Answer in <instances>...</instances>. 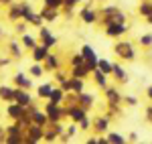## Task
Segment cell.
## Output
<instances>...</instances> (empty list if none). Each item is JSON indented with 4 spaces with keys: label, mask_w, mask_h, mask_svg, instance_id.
I'll return each mask as SVG.
<instances>
[{
    "label": "cell",
    "mask_w": 152,
    "mask_h": 144,
    "mask_svg": "<svg viewBox=\"0 0 152 144\" xmlns=\"http://www.w3.org/2000/svg\"><path fill=\"white\" fill-rule=\"evenodd\" d=\"M26 24H28L26 20H20V23H16V24H14V31L23 35V33H24V29H26Z\"/></svg>",
    "instance_id": "836d02e7"
},
{
    "label": "cell",
    "mask_w": 152,
    "mask_h": 144,
    "mask_svg": "<svg viewBox=\"0 0 152 144\" xmlns=\"http://www.w3.org/2000/svg\"><path fill=\"white\" fill-rule=\"evenodd\" d=\"M75 132H77V122H73L69 128H67V134H69V136H75Z\"/></svg>",
    "instance_id": "74e56055"
},
{
    "label": "cell",
    "mask_w": 152,
    "mask_h": 144,
    "mask_svg": "<svg viewBox=\"0 0 152 144\" xmlns=\"http://www.w3.org/2000/svg\"><path fill=\"white\" fill-rule=\"evenodd\" d=\"M105 138H107V142H112V144H124L126 142V138H124L122 134H118V132H110Z\"/></svg>",
    "instance_id": "83f0119b"
},
{
    "label": "cell",
    "mask_w": 152,
    "mask_h": 144,
    "mask_svg": "<svg viewBox=\"0 0 152 144\" xmlns=\"http://www.w3.org/2000/svg\"><path fill=\"white\" fill-rule=\"evenodd\" d=\"M0 39H2V29H0Z\"/></svg>",
    "instance_id": "c3c4849f"
},
{
    "label": "cell",
    "mask_w": 152,
    "mask_h": 144,
    "mask_svg": "<svg viewBox=\"0 0 152 144\" xmlns=\"http://www.w3.org/2000/svg\"><path fill=\"white\" fill-rule=\"evenodd\" d=\"M89 126H91V120H89V118L85 116V118H83V120L79 122V128H81V130H87Z\"/></svg>",
    "instance_id": "e575fe53"
},
{
    "label": "cell",
    "mask_w": 152,
    "mask_h": 144,
    "mask_svg": "<svg viewBox=\"0 0 152 144\" xmlns=\"http://www.w3.org/2000/svg\"><path fill=\"white\" fill-rule=\"evenodd\" d=\"M79 63H85L83 55H73V57H71V65H79Z\"/></svg>",
    "instance_id": "d590c367"
},
{
    "label": "cell",
    "mask_w": 152,
    "mask_h": 144,
    "mask_svg": "<svg viewBox=\"0 0 152 144\" xmlns=\"http://www.w3.org/2000/svg\"><path fill=\"white\" fill-rule=\"evenodd\" d=\"M47 57H49V49L45 47V45H37V47L33 49V59H35V61L43 63Z\"/></svg>",
    "instance_id": "4fadbf2b"
},
{
    "label": "cell",
    "mask_w": 152,
    "mask_h": 144,
    "mask_svg": "<svg viewBox=\"0 0 152 144\" xmlns=\"http://www.w3.org/2000/svg\"><path fill=\"white\" fill-rule=\"evenodd\" d=\"M140 14H144V16H150V14H152V4H150V2L140 4Z\"/></svg>",
    "instance_id": "d6a6232c"
},
{
    "label": "cell",
    "mask_w": 152,
    "mask_h": 144,
    "mask_svg": "<svg viewBox=\"0 0 152 144\" xmlns=\"http://www.w3.org/2000/svg\"><path fill=\"white\" fill-rule=\"evenodd\" d=\"M130 140H132V142H136V140H138V134H136V132H130Z\"/></svg>",
    "instance_id": "7bdbcfd3"
},
{
    "label": "cell",
    "mask_w": 152,
    "mask_h": 144,
    "mask_svg": "<svg viewBox=\"0 0 152 144\" xmlns=\"http://www.w3.org/2000/svg\"><path fill=\"white\" fill-rule=\"evenodd\" d=\"M43 65H45V71H57L59 69V59L53 53H49V57L43 61Z\"/></svg>",
    "instance_id": "ac0fdd59"
},
{
    "label": "cell",
    "mask_w": 152,
    "mask_h": 144,
    "mask_svg": "<svg viewBox=\"0 0 152 144\" xmlns=\"http://www.w3.org/2000/svg\"><path fill=\"white\" fill-rule=\"evenodd\" d=\"M105 96H107V102H110V104H118V102H120V96H118V91L114 87H110V89L105 87Z\"/></svg>",
    "instance_id": "4dcf8cb0"
},
{
    "label": "cell",
    "mask_w": 152,
    "mask_h": 144,
    "mask_svg": "<svg viewBox=\"0 0 152 144\" xmlns=\"http://www.w3.org/2000/svg\"><path fill=\"white\" fill-rule=\"evenodd\" d=\"M140 43H142V45H152V35H144V37H140Z\"/></svg>",
    "instance_id": "8d00e7d4"
},
{
    "label": "cell",
    "mask_w": 152,
    "mask_h": 144,
    "mask_svg": "<svg viewBox=\"0 0 152 144\" xmlns=\"http://www.w3.org/2000/svg\"><path fill=\"white\" fill-rule=\"evenodd\" d=\"M55 79H57L59 83H61V81H65V79H67V75H65L63 71H57V73H55Z\"/></svg>",
    "instance_id": "f35d334b"
},
{
    "label": "cell",
    "mask_w": 152,
    "mask_h": 144,
    "mask_svg": "<svg viewBox=\"0 0 152 144\" xmlns=\"http://www.w3.org/2000/svg\"><path fill=\"white\" fill-rule=\"evenodd\" d=\"M14 0H0V4H12Z\"/></svg>",
    "instance_id": "f6af8a7d"
},
{
    "label": "cell",
    "mask_w": 152,
    "mask_h": 144,
    "mask_svg": "<svg viewBox=\"0 0 152 144\" xmlns=\"http://www.w3.org/2000/svg\"><path fill=\"white\" fill-rule=\"evenodd\" d=\"M6 114L10 116L12 120H18L20 116H24V114H26V108H24V106H20L18 102H12L10 106L6 108Z\"/></svg>",
    "instance_id": "ba28073f"
},
{
    "label": "cell",
    "mask_w": 152,
    "mask_h": 144,
    "mask_svg": "<svg viewBox=\"0 0 152 144\" xmlns=\"http://www.w3.org/2000/svg\"><path fill=\"white\" fill-rule=\"evenodd\" d=\"M124 102H126L128 106H136V104H138V99H136V97H132V96H126V99H124Z\"/></svg>",
    "instance_id": "ab89813d"
},
{
    "label": "cell",
    "mask_w": 152,
    "mask_h": 144,
    "mask_svg": "<svg viewBox=\"0 0 152 144\" xmlns=\"http://www.w3.org/2000/svg\"><path fill=\"white\" fill-rule=\"evenodd\" d=\"M31 118H33V122L39 124V126H47V124H49V116H47V112H45V110H39V108H37L35 112H31Z\"/></svg>",
    "instance_id": "8fae6325"
},
{
    "label": "cell",
    "mask_w": 152,
    "mask_h": 144,
    "mask_svg": "<svg viewBox=\"0 0 152 144\" xmlns=\"http://www.w3.org/2000/svg\"><path fill=\"white\" fill-rule=\"evenodd\" d=\"M107 122H110V118H97V120L94 118L95 130H97V132H105V128H107Z\"/></svg>",
    "instance_id": "f1b7e54d"
},
{
    "label": "cell",
    "mask_w": 152,
    "mask_h": 144,
    "mask_svg": "<svg viewBox=\"0 0 152 144\" xmlns=\"http://www.w3.org/2000/svg\"><path fill=\"white\" fill-rule=\"evenodd\" d=\"M20 43H23V47L31 49V51H33V49L39 45V43H37V39H35L33 35H28V33H23V35H20Z\"/></svg>",
    "instance_id": "7402d4cb"
},
{
    "label": "cell",
    "mask_w": 152,
    "mask_h": 144,
    "mask_svg": "<svg viewBox=\"0 0 152 144\" xmlns=\"http://www.w3.org/2000/svg\"><path fill=\"white\" fill-rule=\"evenodd\" d=\"M89 73V69H87V65L85 63H79V65H71V75L73 77H81V79H85V75Z\"/></svg>",
    "instance_id": "e0dca14e"
},
{
    "label": "cell",
    "mask_w": 152,
    "mask_h": 144,
    "mask_svg": "<svg viewBox=\"0 0 152 144\" xmlns=\"http://www.w3.org/2000/svg\"><path fill=\"white\" fill-rule=\"evenodd\" d=\"M41 14H43V18H45L47 23H55L59 18V8H49V6H45Z\"/></svg>",
    "instance_id": "ffe728a7"
},
{
    "label": "cell",
    "mask_w": 152,
    "mask_h": 144,
    "mask_svg": "<svg viewBox=\"0 0 152 144\" xmlns=\"http://www.w3.org/2000/svg\"><path fill=\"white\" fill-rule=\"evenodd\" d=\"M79 16H81V20H83L85 24H91V23H95V20H97V14H95V10H91L89 6L81 8V10H79Z\"/></svg>",
    "instance_id": "7c38bea8"
},
{
    "label": "cell",
    "mask_w": 152,
    "mask_h": 144,
    "mask_svg": "<svg viewBox=\"0 0 152 144\" xmlns=\"http://www.w3.org/2000/svg\"><path fill=\"white\" fill-rule=\"evenodd\" d=\"M14 102H18L20 106L28 108L33 104V96H31V89H23V87H16L14 89Z\"/></svg>",
    "instance_id": "5b68a950"
},
{
    "label": "cell",
    "mask_w": 152,
    "mask_h": 144,
    "mask_svg": "<svg viewBox=\"0 0 152 144\" xmlns=\"http://www.w3.org/2000/svg\"><path fill=\"white\" fill-rule=\"evenodd\" d=\"M6 142L8 144H18L24 142V130H20L16 124H12L6 128Z\"/></svg>",
    "instance_id": "7a4b0ae2"
},
{
    "label": "cell",
    "mask_w": 152,
    "mask_h": 144,
    "mask_svg": "<svg viewBox=\"0 0 152 144\" xmlns=\"http://www.w3.org/2000/svg\"><path fill=\"white\" fill-rule=\"evenodd\" d=\"M28 73H31L33 77H41V75L45 73V65H43V63H39V61H35V65H31Z\"/></svg>",
    "instance_id": "d4e9b609"
},
{
    "label": "cell",
    "mask_w": 152,
    "mask_h": 144,
    "mask_svg": "<svg viewBox=\"0 0 152 144\" xmlns=\"http://www.w3.org/2000/svg\"><path fill=\"white\" fill-rule=\"evenodd\" d=\"M49 8H63V0H43Z\"/></svg>",
    "instance_id": "1f68e13d"
},
{
    "label": "cell",
    "mask_w": 152,
    "mask_h": 144,
    "mask_svg": "<svg viewBox=\"0 0 152 144\" xmlns=\"http://www.w3.org/2000/svg\"><path fill=\"white\" fill-rule=\"evenodd\" d=\"M148 23H150V24H152V14H150V16H148Z\"/></svg>",
    "instance_id": "7dc6e473"
},
{
    "label": "cell",
    "mask_w": 152,
    "mask_h": 144,
    "mask_svg": "<svg viewBox=\"0 0 152 144\" xmlns=\"http://www.w3.org/2000/svg\"><path fill=\"white\" fill-rule=\"evenodd\" d=\"M67 114L71 116V120H73V122L79 124V122L85 118V108H81V106H77V108H69V110H67Z\"/></svg>",
    "instance_id": "2e32d148"
},
{
    "label": "cell",
    "mask_w": 152,
    "mask_h": 144,
    "mask_svg": "<svg viewBox=\"0 0 152 144\" xmlns=\"http://www.w3.org/2000/svg\"><path fill=\"white\" fill-rule=\"evenodd\" d=\"M112 75H116L118 81H122V83H124V81H128V75H126V71H124L120 65H114V71H112Z\"/></svg>",
    "instance_id": "f546056e"
},
{
    "label": "cell",
    "mask_w": 152,
    "mask_h": 144,
    "mask_svg": "<svg viewBox=\"0 0 152 144\" xmlns=\"http://www.w3.org/2000/svg\"><path fill=\"white\" fill-rule=\"evenodd\" d=\"M83 79L81 77H73V79H71V91H75V94H81L83 91Z\"/></svg>",
    "instance_id": "4316f807"
},
{
    "label": "cell",
    "mask_w": 152,
    "mask_h": 144,
    "mask_svg": "<svg viewBox=\"0 0 152 144\" xmlns=\"http://www.w3.org/2000/svg\"><path fill=\"white\" fill-rule=\"evenodd\" d=\"M14 89L12 85H0V99L4 102H14Z\"/></svg>",
    "instance_id": "5bb4252c"
},
{
    "label": "cell",
    "mask_w": 152,
    "mask_h": 144,
    "mask_svg": "<svg viewBox=\"0 0 152 144\" xmlns=\"http://www.w3.org/2000/svg\"><path fill=\"white\" fill-rule=\"evenodd\" d=\"M45 138V126H39V124H31L28 126V130L24 132V142L33 144V142H41Z\"/></svg>",
    "instance_id": "6da1fadb"
},
{
    "label": "cell",
    "mask_w": 152,
    "mask_h": 144,
    "mask_svg": "<svg viewBox=\"0 0 152 144\" xmlns=\"http://www.w3.org/2000/svg\"><path fill=\"white\" fill-rule=\"evenodd\" d=\"M8 49H10V55L14 59H20V57H23V49H20V45H18L16 41H10V43H8Z\"/></svg>",
    "instance_id": "cb8c5ba5"
},
{
    "label": "cell",
    "mask_w": 152,
    "mask_h": 144,
    "mask_svg": "<svg viewBox=\"0 0 152 144\" xmlns=\"http://www.w3.org/2000/svg\"><path fill=\"white\" fill-rule=\"evenodd\" d=\"M12 83L16 85V87H23V89H31V87L35 85V83H33V75H31V73L24 75L23 71H18L14 77H12Z\"/></svg>",
    "instance_id": "8992f818"
},
{
    "label": "cell",
    "mask_w": 152,
    "mask_h": 144,
    "mask_svg": "<svg viewBox=\"0 0 152 144\" xmlns=\"http://www.w3.org/2000/svg\"><path fill=\"white\" fill-rule=\"evenodd\" d=\"M8 18L12 23H16L18 18H23V2H12L8 8Z\"/></svg>",
    "instance_id": "30bf717a"
},
{
    "label": "cell",
    "mask_w": 152,
    "mask_h": 144,
    "mask_svg": "<svg viewBox=\"0 0 152 144\" xmlns=\"http://www.w3.org/2000/svg\"><path fill=\"white\" fill-rule=\"evenodd\" d=\"M148 96H150V99H152V85L148 87Z\"/></svg>",
    "instance_id": "bcb514c9"
},
{
    "label": "cell",
    "mask_w": 152,
    "mask_h": 144,
    "mask_svg": "<svg viewBox=\"0 0 152 144\" xmlns=\"http://www.w3.org/2000/svg\"><path fill=\"white\" fill-rule=\"evenodd\" d=\"M77 2H79V0H63V6H67V8H73Z\"/></svg>",
    "instance_id": "60d3db41"
},
{
    "label": "cell",
    "mask_w": 152,
    "mask_h": 144,
    "mask_svg": "<svg viewBox=\"0 0 152 144\" xmlns=\"http://www.w3.org/2000/svg\"><path fill=\"white\" fill-rule=\"evenodd\" d=\"M116 53L122 57V59H134V49H132L130 43H118Z\"/></svg>",
    "instance_id": "9c48e42d"
},
{
    "label": "cell",
    "mask_w": 152,
    "mask_h": 144,
    "mask_svg": "<svg viewBox=\"0 0 152 144\" xmlns=\"http://www.w3.org/2000/svg\"><path fill=\"white\" fill-rule=\"evenodd\" d=\"M105 77H107V75L102 73L99 69H95V71H94V79L97 81V85H99V87H104V89L107 87V79H105Z\"/></svg>",
    "instance_id": "484cf974"
},
{
    "label": "cell",
    "mask_w": 152,
    "mask_h": 144,
    "mask_svg": "<svg viewBox=\"0 0 152 144\" xmlns=\"http://www.w3.org/2000/svg\"><path fill=\"white\" fill-rule=\"evenodd\" d=\"M39 41H41V45H45L47 49L57 45V37H53V33L49 31L47 26H39Z\"/></svg>",
    "instance_id": "3957f363"
},
{
    "label": "cell",
    "mask_w": 152,
    "mask_h": 144,
    "mask_svg": "<svg viewBox=\"0 0 152 144\" xmlns=\"http://www.w3.org/2000/svg\"><path fill=\"white\" fill-rule=\"evenodd\" d=\"M77 104L81 106V108H91L94 106V96L91 94H85V91H81V94H77Z\"/></svg>",
    "instance_id": "9a60e30c"
},
{
    "label": "cell",
    "mask_w": 152,
    "mask_h": 144,
    "mask_svg": "<svg viewBox=\"0 0 152 144\" xmlns=\"http://www.w3.org/2000/svg\"><path fill=\"white\" fill-rule=\"evenodd\" d=\"M4 65H8V59H0V67H4Z\"/></svg>",
    "instance_id": "ee69618b"
},
{
    "label": "cell",
    "mask_w": 152,
    "mask_h": 144,
    "mask_svg": "<svg viewBox=\"0 0 152 144\" xmlns=\"http://www.w3.org/2000/svg\"><path fill=\"white\" fill-rule=\"evenodd\" d=\"M97 69L102 73H105V75H112V71H114V63H110L107 59H99L97 61Z\"/></svg>",
    "instance_id": "603a6c76"
},
{
    "label": "cell",
    "mask_w": 152,
    "mask_h": 144,
    "mask_svg": "<svg viewBox=\"0 0 152 144\" xmlns=\"http://www.w3.org/2000/svg\"><path fill=\"white\" fill-rule=\"evenodd\" d=\"M63 99H65V91H63L61 87H55V89H53V94H51V97H49V102H51V104H55V106H61V104H63Z\"/></svg>",
    "instance_id": "44dd1931"
},
{
    "label": "cell",
    "mask_w": 152,
    "mask_h": 144,
    "mask_svg": "<svg viewBox=\"0 0 152 144\" xmlns=\"http://www.w3.org/2000/svg\"><path fill=\"white\" fill-rule=\"evenodd\" d=\"M45 112H47V116H49V122H61L63 114H65L61 106H55V104H51V102L45 104Z\"/></svg>",
    "instance_id": "52a82bcc"
},
{
    "label": "cell",
    "mask_w": 152,
    "mask_h": 144,
    "mask_svg": "<svg viewBox=\"0 0 152 144\" xmlns=\"http://www.w3.org/2000/svg\"><path fill=\"white\" fill-rule=\"evenodd\" d=\"M126 31H128V24L120 23V20H110V23H107V26H105L107 37H120V35H124Z\"/></svg>",
    "instance_id": "277c9868"
},
{
    "label": "cell",
    "mask_w": 152,
    "mask_h": 144,
    "mask_svg": "<svg viewBox=\"0 0 152 144\" xmlns=\"http://www.w3.org/2000/svg\"><path fill=\"white\" fill-rule=\"evenodd\" d=\"M53 83H43V85H39V89H37V96L41 97V99H49L51 97V94H53Z\"/></svg>",
    "instance_id": "d6986e66"
},
{
    "label": "cell",
    "mask_w": 152,
    "mask_h": 144,
    "mask_svg": "<svg viewBox=\"0 0 152 144\" xmlns=\"http://www.w3.org/2000/svg\"><path fill=\"white\" fill-rule=\"evenodd\" d=\"M0 142H6V128L0 126Z\"/></svg>",
    "instance_id": "b9f144b4"
}]
</instances>
